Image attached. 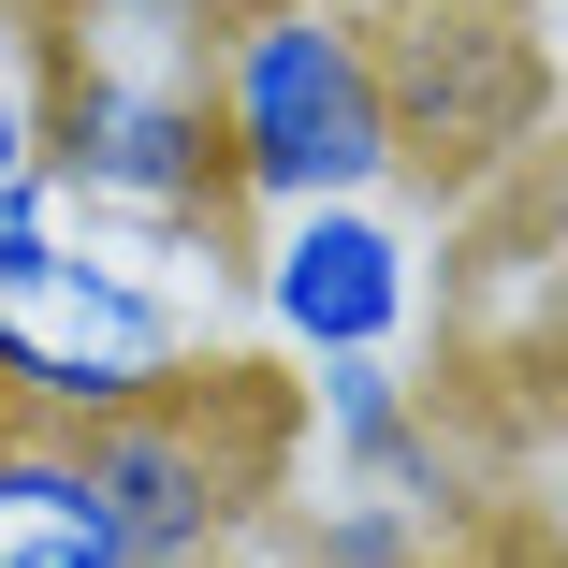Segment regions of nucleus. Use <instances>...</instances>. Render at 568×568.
<instances>
[{
  "instance_id": "obj_11",
  "label": "nucleus",
  "mask_w": 568,
  "mask_h": 568,
  "mask_svg": "<svg viewBox=\"0 0 568 568\" xmlns=\"http://www.w3.org/2000/svg\"><path fill=\"white\" fill-rule=\"evenodd\" d=\"M394 16H510V0H394Z\"/></svg>"
},
{
  "instance_id": "obj_10",
  "label": "nucleus",
  "mask_w": 568,
  "mask_h": 568,
  "mask_svg": "<svg viewBox=\"0 0 568 568\" xmlns=\"http://www.w3.org/2000/svg\"><path fill=\"white\" fill-rule=\"evenodd\" d=\"M30 204H59V175H44V132H30V118H0V219H30Z\"/></svg>"
},
{
  "instance_id": "obj_2",
  "label": "nucleus",
  "mask_w": 568,
  "mask_h": 568,
  "mask_svg": "<svg viewBox=\"0 0 568 568\" xmlns=\"http://www.w3.org/2000/svg\"><path fill=\"white\" fill-rule=\"evenodd\" d=\"M292 437H306V394L263 379V365H190L161 408L88 423V467L118 496L132 568H234L248 525L292 481Z\"/></svg>"
},
{
  "instance_id": "obj_12",
  "label": "nucleus",
  "mask_w": 568,
  "mask_h": 568,
  "mask_svg": "<svg viewBox=\"0 0 568 568\" xmlns=\"http://www.w3.org/2000/svg\"><path fill=\"white\" fill-rule=\"evenodd\" d=\"M306 568H321V554H306ZM394 568H437V554H394Z\"/></svg>"
},
{
  "instance_id": "obj_5",
  "label": "nucleus",
  "mask_w": 568,
  "mask_h": 568,
  "mask_svg": "<svg viewBox=\"0 0 568 568\" xmlns=\"http://www.w3.org/2000/svg\"><path fill=\"white\" fill-rule=\"evenodd\" d=\"M379 88H394V175L452 161H496L539 102V59L510 44V16H394L379 30Z\"/></svg>"
},
{
  "instance_id": "obj_3",
  "label": "nucleus",
  "mask_w": 568,
  "mask_h": 568,
  "mask_svg": "<svg viewBox=\"0 0 568 568\" xmlns=\"http://www.w3.org/2000/svg\"><path fill=\"white\" fill-rule=\"evenodd\" d=\"M44 175L59 204L146 219V234H219L234 219V161H219V102L204 73H132V59H73L44 88Z\"/></svg>"
},
{
  "instance_id": "obj_9",
  "label": "nucleus",
  "mask_w": 568,
  "mask_h": 568,
  "mask_svg": "<svg viewBox=\"0 0 568 568\" xmlns=\"http://www.w3.org/2000/svg\"><path fill=\"white\" fill-rule=\"evenodd\" d=\"M73 30H234V16H263V0H59Z\"/></svg>"
},
{
  "instance_id": "obj_4",
  "label": "nucleus",
  "mask_w": 568,
  "mask_h": 568,
  "mask_svg": "<svg viewBox=\"0 0 568 568\" xmlns=\"http://www.w3.org/2000/svg\"><path fill=\"white\" fill-rule=\"evenodd\" d=\"M175 379H190V306L161 277H132V263L59 248L44 277L0 292V394H16V408H44V423L88 437L118 408H161Z\"/></svg>"
},
{
  "instance_id": "obj_6",
  "label": "nucleus",
  "mask_w": 568,
  "mask_h": 568,
  "mask_svg": "<svg viewBox=\"0 0 568 568\" xmlns=\"http://www.w3.org/2000/svg\"><path fill=\"white\" fill-rule=\"evenodd\" d=\"M408 234L379 204H292V234L263 248V306L292 351L321 365H351V351H394V321H408Z\"/></svg>"
},
{
  "instance_id": "obj_7",
  "label": "nucleus",
  "mask_w": 568,
  "mask_h": 568,
  "mask_svg": "<svg viewBox=\"0 0 568 568\" xmlns=\"http://www.w3.org/2000/svg\"><path fill=\"white\" fill-rule=\"evenodd\" d=\"M0 568H132L118 496H102L88 437L0 394Z\"/></svg>"
},
{
  "instance_id": "obj_1",
  "label": "nucleus",
  "mask_w": 568,
  "mask_h": 568,
  "mask_svg": "<svg viewBox=\"0 0 568 568\" xmlns=\"http://www.w3.org/2000/svg\"><path fill=\"white\" fill-rule=\"evenodd\" d=\"M219 102V161L234 204H365L394 175V88H379V30L335 16V0H263V16L219 30L204 59Z\"/></svg>"
},
{
  "instance_id": "obj_8",
  "label": "nucleus",
  "mask_w": 568,
  "mask_h": 568,
  "mask_svg": "<svg viewBox=\"0 0 568 568\" xmlns=\"http://www.w3.org/2000/svg\"><path fill=\"white\" fill-rule=\"evenodd\" d=\"M306 423H321V452L351 467V496H394V510H452V467H437V423L408 408V379H394V351H351V365H321L306 379Z\"/></svg>"
}]
</instances>
